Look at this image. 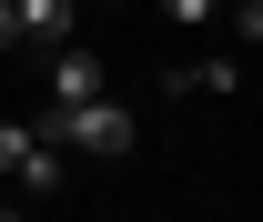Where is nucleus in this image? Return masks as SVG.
Here are the masks:
<instances>
[{"mask_svg": "<svg viewBox=\"0 0 263 222\" xmlns=\"http://www.w3.org/2000/svg\"><path fill=\"white\" fill-rule=\"evenodd\" d=\"M31 131L61 142V152H81V162H122V152H132V111H122L111 91H91V101H41Z\"/></svg>", "mask_w": 263, "mask_h": 222, "instance_id": "nucleus-1", "label": "nucleus"}, {"mask_svg": "<svg viewBox=\"0 0 263 222\" xmlns=\"http://www.w3.org/2000/svg\"><path fill=\"white\" fill-rule=\"evenodd\" d=\"M0 182H21L31 202H41V192H71V152L41 142L31 122H0Z\"/></svg>", "mask_w": 263, "mask_h": 222, "instance_id": "nucleus-2", "label": "nucleus"}, {"mask_svg": "<svg viewBox=\"0 0 263 222\" xmlns=\"http://www.w3.org/2000/svg\"><path fill=\"white\" fill-rule=\"evenodd\" d=\"M41 61H51V71H41V81H51L41 101H91V91H111V71H101V51H91V41H51Z\"/></svg>", "mask_w": 263, "mask_h": 222, "instance_id": "nucleus-3", "label": "nucleus"}, {"mask_svg": "<svg viewBox=\"0 0 263 222\" xmlns=\"http://www.w3.org/2000/svg\"><path fill=\"white\" fill-rule=\"evenodd\" d=\"M162 91H172V101H193V91H213V101H223V91H243V71H233L223 51H202V61H182V71H162Z\"/></svg>", "mask_w": 263, "mask_h": 222, "instance_id": "nucleus-4", "label": "nucleus"}, {"mask_svg": "<svg viewBox=\"0 0 263 222\" xmlns=\"http://www.w3.org/2000/svg\"><path fill=\"white\" fill-rule=\"evenodd\" d=\"M10 10H21L31 51H51V41H71V31H81V0H10Z\"/></svg>", "mask_w": 263, "mask_h": 222, "instance_id": "nucleus-5", "label": "nucleus"}, {"mask_svg": "<svg viewBox=\"0 0 263 222\" xmlns=\"http://www.w3.org/2000/svg\"><path fill=\"white\" fill-rule=\"evenodd\" d=\"M162 21H172V31H213V21H223V0H162Z\"/></svg>", "mask_w": 263, "mask_h": 222, "instance_id": "nucleus-6", "label": "nucleus"}, {"mask_svg": "<svg viewBox=\"0 0 263 222\" xmlns=\"http://www.w3.org/2000/svg\"><path fill=\"white\" fill-rule=\"evenodd\" d=\"M21 41H31V31H21V10L0 0V51H21Z\"/></svg>", "mask_w": 263, "mask_h": 222, "instance_id": "nucleus-7", "label": "nucleus"}, {"mask_svg": "<svg viewBox=\"0 0 263 222\" xmlns=\"http://www.w3.org/2000/svg\"><path fill=\"white\" fill-rule=\"evenodd\" d=\"M223 10H243V0H223Z\"/></svg>", "mask_w": 263, "mask_h": 222, "instance_id": "nucleus-8", "label": "nucleus"}]
</instances>
